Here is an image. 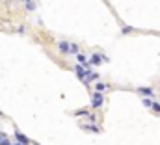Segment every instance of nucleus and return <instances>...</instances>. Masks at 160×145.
I'll return each instance as SVG.
<instances>
[{"mask_svg":"<svg viewBox=\"0 0 160 145\" xmlns=\"http://www.w3.org/2000/svg\"><path fill=\"white\" fill-rule=\"evenodd\" d=\"M102 104H104V93L95 89V91L91 93V108H93V110H99Z\"/></svg>","mask_w":160,"mask_h":145,"instance_id":"1","label":"nucleus"},{"mask_svg":"<svg viewBox=\"0 0 160 145\" xmlns=\"http://www.w3.org/2000/svg\"><path fill=\"white\" fill-rule=\"evenodd\" d=\"M89 67H91V65H84V63H77V65L73 67V69H75V74L80 78V82H82V80L89 74V71H91Z\"/></svg>","mask_w":160,"mask_h":145,"instance_id":"2","label":"nucleus"},{"mask_svg":"<svg viewBox=\"0 0 160 145\" xmlns=\"http://www.w3.org/2000/svg\"><path fill=\"white\" fill-rule=\"evenodd\" d=\"M58 50H60V54L69 56V54H73V43H69V41L62 39V41H58Z\"/></svg>","mask_w":160,"mask_h":145,"instance_id":"3","label":"nucleus"},{"mask_svg":"<svg viewBox=\"0 0 160 145\" xmlns=\"http://www.w3.org/2000/svg\"><path fill=\"white\" fill-rule=\"evenodd\" d=\"M80 128H82L84 132H93V134H101V132H102V128H101L99 125L91 123V121H89V123H86V125H82Z\"/></svg>","mask_w":160,"mask_h":145,"instance_id":"4","label":"nucleus"},{"mask_svg":"<svg viewBox=\"0 0 160 145\" xmlns=\"http://www.w3.org/2000/svg\"><path fill=\"white\" fill-rule=\"evenodd\" d=\"M97 80H99V72H95L93 69H91L89 74L82 80V84H84V88H89V86H91V82H97Z\"/></svg>","mask_w":160,"mask_h":145,"instance_id":"5","label":"nucleus"},{"mask_svg":"<svg viewBox=\"0 0 160 145\" xmlns=\"http://www.w3.org/2000/svg\"><path fill=\"white\" fill-rule=\"evenodd\" d=\"M136 91H138L140 95H143V97H155V95H157L155 88H149V86H140Z\"/></svg>","mask_w":160,"mask_h":145,"instance_id":"6","label":"nucleus"},{"mask_svg":"<svg viewBox=\"0 0 160 145\" xmlns=\"http://www.w3.org/2000/svg\"><path fill=\"white\" fill-rule=\"evenodd\" d=\"M101 63H104V58H102V54L101 52H93L91 56H89V65H101Z\"/></svg>","mask_w":160,"mask_h":145,"instance_id":"7","label":"nucleus"},{"mask_svg":"<svg viewBox=\"0 0 160 145\" xmlns=\"http://www.w3.org/2000/svg\"><path fill=\"white\" fill-rule=\"evenodd\" d=\"M15 140H17V142H21L22 145H32V142H30V138H28L26 134H22L21 130H15Z\"/></svg>","mask_w":160,"mask_h":145,"instance_id":"8","label":"nucleus"},{"mask_svg":"<svg viewBox=\"0 0 160 145\" xmlns=\"http://www.w3.org/2000/svg\"><path fill=\"white\" fill-rule=\"evenodd\" d=\"M95 89H97V91H102V93H104V91H110V84L97 80V82H95Z\"/></svg>","mask_w":160,"mask_h":145,"instance_id":"9","label":"nucleus"},{"mask_svg":"<svg viewBox=\"0 0 160 145\" xmlns=\"http://www.w3.org/2000/svg\"><path fill=\"white\" fill-rule=\"evenodd\" d=\"M89 113H91V112H89L88 108H80V110H75V112H73L75 117H88Z\"/></svg>","mask_w":160,"mask_h":145,"instance_id":"10","label":"nucleus"},{"mask_svg":"<svg viewBox=\"0 0 160 145\" xmlns=\"http://www.w3.org/2000/svg\"><path fill=\"white\" fill-rule=\"evenodd\" d=\"M0 145H13L9 142V138H8V134H6L4 130H0Z\"/></svg>","mask_w":160,"mask_h":145,"instance_id":"11","label":"nucleus"},{"mask_svg":"<svg viewBox=\"0 0 160 145\" xmlns=\"http://www.w3.org/2000/svg\"><path fill=\"white\" fill-rule=\"evenodd\" d=\"M77 62H78V63H84V65H89V60H88L86 54H82V52L77 54Z\"/></svg>","mask_w":160,"mask_h":145,"instance_id":"12","label":"nucleus"},{"mask_svg":"<svg viewBox=\"0 0 160 145\" xmlns=\"http://www.w3.org/2000/svg\"><path fill=\"white\" fill-rule=\"evenodd\" d=\"M153 102H155V101H153V97H143V99H142V104H143L145 108H151V106H153Z\"/></svg>","mask_w":160,"mask_h":145,"instance_id":"13","label":"nucleus"},{"mask_svg":"<svg viewBox=\"0 0 160 145\" xmlns=\"http://www.w3.org/2000/svg\"><path fill=\"white\" fill-rule=\"evenodd\" d=\"M34 9H36V2H34V0L26 2V11H34Z\"/></svg>","mask_w":160,"mask_h":145,"instance_id":"14","label":"nucleus"},{"mask_svg":"<svg viewBox=\"0 0 160 145\" xmlns=\"http://www.w3.org/2000/svg\"><path fill=\"white\" fill-rule=\"evenodd\" d=\"M151 110H153L155 113H158V115H160V102H157V101H155V102H153V106H151Z\"/></svg>","mask_w":160,"mask_h":145,"instance_id":"15","label":"nucleus"},{"mask_svg":"<svg viewBox=\"0 0 160 145\" xmlns=\"http://www.w3.org/2000/svg\"><path fill=\"white\" fill-rule=\"evenodd\" d=\"M132 32H134L132 26H123V28H121V34H132Z\"/></svg>","mask_w":160,"mask_h":145,"instance_id":"16","label":"nucleus"},{"mask_svg":"<svg viewBox=\"0 0 160 145\" xmlns=\"http://www.w3.org/2000/svg\"><path fill=\"white\" fill-rule=\"evenodd\" d=\"M78 52H80V47H78V45H77V43H73V54L77 56Z\"/></svg>","mask_w":160,"mask_h":145,"instance_id":"17","label":"nucleus"},{"mask_svg":"<svg viewBox=\"0 0 160 145\" xmlns=\"http://www.w3.org/2000/svg\"><path fill=\"white\" fill-rule=\"evenodd\" d=\"M95 119H97V115H95V113H89V115H88V121H91V123H95Z\"/></svg>","mask_w":160,"mask_h":145,"instance_id":"18","label":"nucleus"},{"mask_svg":"<svg viewBox=\"0 0 160 145\" xmlns=\"http://www.w3.org/2000/svg\"><path fill=\"white\" fill-rule=\"evenodd\" d=\"M17 32H19V34H24V32H26V28H24V26H19V28H17Z\"/></svg>","mask_w":160,"mask_h":145,"instance_id":"19","label":"nucleus"},{"mask_svg":"<svg viewBox=\"0 0 160 145\" xmlns=\"http://www.w3.org/2000/svg\"><path fill=\"white\" fill-rule=\"evenodd\" d=\"M13 145H22V143H21V142H17V143H13Z\"/></svg>","mask_w":160,"mask_h":145,"instance_id":"20","label":"nucleus"},{"mask_svg":"<svg viewBox=\"0 0 160 145\" xmlns=\"http://www.w3.org/2000/svg\"><path fill=\"white\" fill-rule=\"evenodd\" d=\"M21 2H30V0H21Z\"/></svg>","mask_w":160,"mask_h":145,"instance_id":"21","label":"nucleus"},{"mask_svg":"<svg viewBox=\"0 0 160 145\" xmlns=\"http://www.w3.org/2000/svg\"><path fill=\"white\" fill-rule=\"evenodd\" d=\"M32 145H41V143H32Z\"/></svg>","mask_w":160,"mask_h":145,"instance_id":"22","label":"nucleus"}]
</instances>
